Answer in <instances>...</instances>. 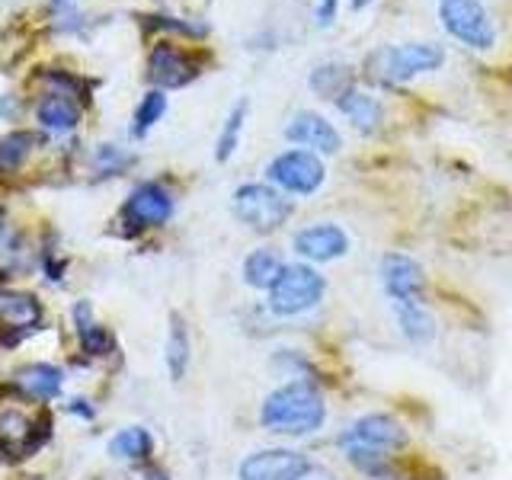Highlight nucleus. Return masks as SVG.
<instances>
[{
	"instance_id": "nucleus-1",
	"label": "nucleus",
	"mask_w": 512,
	"mask_h": 480,
	"mask_svg": "<svg viewBox=\"0 0 512 480\" xmlns=\"http://www.w3.org/2000/svg\"><path fill=\"white\" fill-rule=\"evenodd\" d=\"M407 445V429L388 413H365L349 429H343V455L368 477L384 480L391 474V458Z\"/></svg>"
},
{
	"instance_id": "nucleus-2",
	"label": "nucleus",
	"mask_w": 512,
	"mask_h": 480,
	"mask_svg": "<svg viewBox=\"0 0 512 480\" xmlns=\"http://www.w3.org/2000/svg\"><path fill=\"white\" fill-rule=\"evenodd\" d=\"M324 420H327L324 394L317 391V384L304 378L282 384L260 407V423L272 436H288V439L311 436V432L324 426Z\"/></svg>"
},
{
	"instance_id": "nucleus-3",
	"label": "nucleus",
	"mask_w": 512,
	"mask_h": 480,
	"mask_svg": "<svg viewBox=\"0 0 512 480\" xmlns=\"http://www.w3.org/2000/svg\"><path fill=\"white\" fill-rule=\"evenodd\" d=\"M269 295V311L279 314V317H298V314H308L314 311L320 301L327 295V279L308 263H288L282 266V272L276 276L266 288Z\"/></svg>"
},
{
	"instance_id": "nucleus-4",
	"label": "nucleus",
	"mask_w": 512,
	"mask_h": 480,
	"mask_svg": "<svg viewBox=\"0 0 512 480\" xmlns=\"http://www.w3.org/2000/svg\"><path fill=\"white\" fill-rule=\"evenodd\" d=\"M445 61V48L432 42H410V45H391L381 48L368 58V71L381 84H407L416 74L436 71Z\"/></svg>"
},
{
	"instance_id": "nucleus-5",
	"label": "nucleus",
	"mask_w": 512,
	"mask_h": 480,
	"mask_svg": "<svg viewBox=\"0 0 512 480\" xmlns=\"http://www.w3.org/2000/svg\"><path fill=\"white\" fill-rule=\"evenodd\" d=\"M292 212H295L292 199H285V192H279L276 186L244 183L234 192V215L244 221L247 228L260 231V234L279 231L282 224L292 218Z\"/></svg>"
},
{
	"instance_id": "nucleus-6",
	"label": "nucleus",
	"mask_w": 512,
	"mask_h": 480,
	"mask_svg": "<svg viewBox=\"0 0 512 480\" xmlns=\"http://www.w3.org/2000/svg\"><path fill=\"white\" fill-rule=\"evenodd\" d=\"M439 16H442V26L448 29V36L458 39L461 45L474 48V52L493 48L496 29L480 0H442Z\"/></svg>"
},
{
	"instance_id": "nucleus-7",
	"label": "nucleus",
	"mask_w": 512,
	"mask_h": 480,
	"mask_svg": "<svg viewBox=\"0 0 512 480\" xmlns=\"http://www.w3.org/2000/svg\"><path fill=\"white\" fill-rule=\"evenodd\" d=\"M266 176L279 186V192H292V196H314V192L324 186L327 180V167L317 154L295 148L279 154L272 164L266 167Z\"/></svg>"
},
{
	"instance_id": "nucleus-8",
	"label": "nucleus",
	"mask_w": 512,
	"mask_h": 480,
	"mask_svg": "<svg viewBox=\"0 0 512 480\" xmlns=\"http://www.w3.org/2000/svg\"><path fill=\"white\" fill-rule=\"evenodd\" d=\"M381 288L391 304H426V272L407 253L381 256Z\"/></svg>"
},
{
	"instance_id": "nucleus-9",
	"label": "nucleus",
	"mask_w": 512,
	"mask_h": 480,
	"mask_svg": "<svg viewBox=\"0 0 512 480\" xmlns=\"http://www.w3.org/2000/svg\"><path fill=\"white\" fill-rule=\"evenodd\" d=\"M173 192L160 183H141L128 192V199L122 205V224H128V231H148L160 228L173 218Z\"/></svg>"
},
{
	"instance_id": "nucleus-10",
	"label": "nucleus",
	"mask_w": 512,
	"mask_h": 480,
	"mask_svg": "<svg viewBox=\"0 0 512 480\" xmlns=\"http://www.w3.org/2000/svg\"><path fill=\"white\" fill-rule=\"evenodd\" d=\"M308 468V455L295 452V448H263L240 461L237 480H301Z\"/></svg>"
},
{
	"instance_id": "nucleus-11",
	"label": "nucleus",
	"mask_w": 512,
	"mask_h": 480,
	"mask_svg": "<svg viewBox=\"0 0 512 480\" xmlns=\"http://www.w3.org/2000/svg\"><path fill=\"white\" fill-rule=\"evenodd\" d=\"M148 77L151 84H157L160 90H176V87H186L192 80L199 77V61L192 58L183 48H176L170 42H160L151 48V58H148Z\"/></svg>"
},
{
	"instance_id": "nucleus-12",
	"label": "nucleus",
	"mask_w": 512,
	"mask_h": 480,
	"mask_svg": "<svg viewBox=\"0 0 512 480\" xmlns=\"http://www.w3.org/2000/svg\"><path fill=\"white\" fill-rule=\"evenodd\" d=\"M295 250L298 256H304V260H311V263H333L349 253V234L340 224L320 221L295 234Z\"/></svg>"
},
{
	"instance_id": "nucleus-13",
	"label": "nucleus",
	"mask_w": 512,
	"mask_h": 480,
	"mask_svg": "<svg viewBox=\"0 0 512 480\" xmlns=\"http://www.w3.org/2000/svg\"><path fill=\"white\" fill-rule=\"evenodd\" d=\"M285 138L311 154H336L343 148V138L333 128V122L317 116V112H298V116H292V122L285 128Z\"/></svg>"
},
{
	"instance_id": "nucleus-14",
	"label": "nucleus",
	"mask_w": 512,
	"mask_h": 480,
	"mask_svg": "<svg viewBox=\"0 0 512 480\" xmlns=\"http://www.w3.org/2000/svg\"><path fill=\"white\" fill-rule=\"evenodd\" d=\"M42 324V304L29 292L16 288H0V330H7V340H20L23 333H32Z\"/></svg>"
},
{
	"instance_id": "nucleus-15",
	"label": "nucleus",
	"mask_w": 512,
	"mask_h": 480,
	"mask_svg": "<svg viewBox=\"0 0 512 480\" xmlns=\"http://www.w3.org/2000/svg\"><path fill=\"white\" fill-rule=\"evenodd\" d=\"M45 442L42 420L32 416L20 407H7L0 413V448L10 455H29Z\"/></svg>"
},
{
	"instance_id": "nucleus-16",
	"label": "nucleus",
	"mask_w": 512,
	"mask_h": 480,
	"mask_svg": "<svg viewBox=\"0 0 512 480\" xmlns=\"http://www.w3.org/2000/svg\"><path fill=\"white\" fill-rule=\"evenodd\" d=\"M13 384L26 397L42 400V404H45V400H55L61 394L64 375H61V368L48 365V362H32V365H23L20 372L13 375Z\"/></svg>"
},
{
	"instance_id": "nucleus-17",
	"label": "nucleus",
	"mask_w": 512,
	"mask_h": 480,
	"mask_svg": "<svg viewBox=\"0 0 512 480\" xmlns=\"http://www.w3.org/2000/svg\"><path fill=\"white\" fill-rule=\"evenodd\" d=\"M36 119H39V125L45 128V132L68 135L80 122V103L71 100V96H64V93H48L36 106Z\"/></svg>"
},
{
	"instance_id": "nucleus-18",
	"label": "nucleus",
	"mask_w": 512,
	"mask_h": 480,
	"mask_svg": "<svg viewBox=\"0 0 512 480\" xmlns=\"http://www.w3.org/2000/svg\"><path fill=\"white\" fill-rule=\"evenodd\" d=\"M343 116L359 128L362 135H372L381 128L384 122V106L375 100L372 93H362V90H346L340 100H336Z\"/></svg>"
},
{
	"instance_id": "nucleus-19",
	"label": "nucleus",
	"mask_w": 512,
	"mask_h": 480,
	"mask_svg": "<svg viewBox=\"0 0 512 480\" xmlns=\"http://www.w3.org/2000/svg\"><path fill=\"white\" fill-rule=\"evenodd\" d=\"M71 317H74V330H77V340L84 346V352H90V356H109L116 340H112V333L106 327L96 324L90 301H77Z\"/></svg>"
},
{
	"instance_id": "nucleus-20",
	"label": "nucleus",
	"mask_w": 512,
	"mask_h": 480,
	"mask_svg": "<svg viewBox=\"0 0 512 480\" xmlns=\"http://www.w3.org/2000/svg\"><path fill=\"white\" fill-rule=\"evenodd\" d=\"M167 372L173 381H183L192 362V340H189V327L180 314H170L167 320Z\"/></svg>"
},
{
	"instance_id": "nucleus-21",
	"label": "nucleus",
	"mask_w": 512,
	"mask_h": 480,
	"mask_svg": "<svg viewBox=\"0 0 512 480\" xmlns=\"http://www.w3.org/2000/svg\"><path fill=\"white\" fill-rule=\"evenodd\" d=\"M154 452V436L144 426H125L109 439V455L116 461H148Z\"/></svg>"
},
{
	"instance_id": "nucleus-22",
	"label": "nucleus",
	"mask_w": 512,
	"mask_h": 480,
	"mask_svg": "<svg viewBox=\"0 0 512 480\" xmlns=\"http://www.w3.org/2000/svg\"><path fill=\"white\" fill-rule=\"evenodd\" d=\"M400 333L407 336L410 343H429L436 336V317L429 314L426 304H394Z\"/></svg>"
},
{
	"instance_id": "nucleus-23",
	"label": "nucleus",
	"mask_w": 512,
	"mask_h": 480,
	"mask_svg": "<svg viewBox=\"0 0 512 480\" xmlns=\"http://www.w3.org/2000/svg\"><path fill=\"white\" fill-rule=\"evenodd\" d=\"M282 256L276 250H269V247H260V250H253L247 260H244V282L250 288H260V292H266V288L276 282V276L282 272Z\"/></svg>"
},
{
	"instance_id": "nucleus-24",
	"label": "nucleus",
	"mask_w": 512,
	"mask_h": 480,
	"mask_svg": "<svg viewBox=\"0 0 512 480\" xmlns=\"http://www.w3.org/2000/svg\"><path fill=\"white\" fill-rule=\"evenodd\" d=\"M247 116H250V103L247 100L234 103V109L228 112V119H224V125H221L218 144H215V160H218V164H228V160L234 157L237 144H240V135H244Z\"/></svg>"
},
{
	"instance_id": "nucleus-25",
	"label": "nucleus",
	"mask_w": 512,
	"mask_h": 480,
	"mask_svg": "<svg viewBox=\"0 0 512 480\" xmlns=\"http://www.w3.org/2000/svg\"><path fill=\"white\" fill-rule=\"evenodd\" d=\"M349 84H352V71H349V64H340V61L320 64L311 74V90L317 96H327V100H340L349 90Z\"/></svg>"
},
{
	"instance_id": "nucleus-26",
	"label": "nucleus",
	"mask_w": 512,
	"mask_h": 480,
	"mask_svg": "<svg viewBox=\"0 0 512 480\" xmlns=\"http://www.w3.org/2000/svg\"><path fill=\"white\" fill-rule=\"evenodd\" d=\"M167 112V96L164 90H148L141 96V103L135 109V119H132V138H144L151 132V128L164 119Z\"/></svg>"
},
{
	"instance_id": "nucleus-27",
	"label": "nucleus",
	"mask_w": 512,
	"mask_h": 480,
	"mask_svg": "<svg viewBox=\"0 0 512 480\" xmlns=\"http://www.w3.org/2000/svg\"><path fill=\"white\" fill-rule=\"evenodd\" d=\"M36 148H39V135L32 132H16L0 138V170H20Z\"/></svg>"
},
{
	"instance_id": "nucleus-28",
	"label": "nucleus",
	"mask_w": 512,
	"mask_h": 480,
	"mask_svg": "<svg viewBox=\"0 0 512 480\" xmlns=\"http://www.w3.org/2000/svg\"><path fill=\"white\" fill-rule=\"evenodd\" d=\"M132 154H125L116 144H100V148L93 151V167L100 176H116L122 173L125 167H132Z\"/></svg>"
},
{
	"instance_id": "nucleus-29",
	"label": "nucleus",
	"mask_w": 512,
	"mask_h": 480,
	"mask_svg": "<svg viewBox=\"0 0 512 480\" xmlns=\"http://www.w3.org/2000/svg\"><path fill=\"white\" fill-rule=\"evenodd\" d=\"M45 80L58 87L55 93H64V96H71V100H80V103L90 100V84L84 77H74L71 71H45Z\"/></svg>"
},
{
	"instance_id": "nucleus-30",
	"label": "nucleus",
	"mask_w": 512,
	"mask_h": 480,
	"mask_svg": "<svg viewBox=\"0 0 512 480\" xmlns=\"http://www.w3.org/2000/svg\"><path fill=\"white\" fill-rule=\"evenodd\" d=\"M144 29H164V32H180V36H205V26H189L176 16H144Z\"/></svg>"
},
{
	"instance_id": "nucleus-31",
	"label": "nucleus",
	"mask_w": 512,
	"mask_h": 480,
	"mask_svg": "<svg viewBox=\"0 0 512 480\" xmlns=\"http://www.w3.org/2000/svg\"><path fill=\"white\" fill-rule=\"evenodd\" d=\"M13 256H16V237L10 231V224L0 218V263L13 260Z\"/></svg>"
},
{
	"instance_id": "nucleus-32",
	"label": "nucleus",
	"mask_w": 512,
	"mask_h": 480,
	"mask_svg": "<svg viewBox=\"0 0 512 480\" xmlns=\"http://www.w3.org/2000/svg\"><path fill=\"white\" fill-rule=\"evenodd\" d=\"M314 16H317V26H324V29H327V26L336 20V0H317Z\"/></svg>"
},
{
	"instance_id": "nucleus-33",
	"label": "nucleus",
	"mask_w": 512,
	"mask_h": 480,
	"mask_svg": "<svg viewBox=\"0 0 512 480\" xmlns=\"http://www.w3.org/2000/svg\"><path fill=\"white\" fill-rule=\"evenodd\" d=\"M68 413L84 416V420H93V416H96V407L87 404V400H71V404H68Z\"/></svg>"
},
{
	"instance_id": "nucleus-34",
	"label": "nucleus",
	"mask_w": 512,
	"mask_h": 480,
	"mask_svg": "<svg viewBox=\"0 0 512 480\" xmlns=\"http://www.w3.org/2000/svg\"><path fill=\"white\" fill-rule=\"evenodd\" d=\"M16 112H20V106H16L10 96H0V119H10Z\"/></svg>"
},
{
	"instance_id": "nucleus-35",
	"label": "nucleus",
	"mask_w": 512,
	"mask_h": 480,
	"mask_svg": "<svg viewBox=\"0 0 512 480\" xmlns=\"http://www.w3.org/2000/svg\"><path fill=\"white\" fill-rule=\"evenodd\" d=\"M301 480H336L327 468H317V464H311V468H308V474H304Z\"/></svg>"
},
{
	"instance_id": "nucleus-36",
	"label": "nucleus",
	"mask_w": 512,
	"mask_h": 480,
	"mask_svg": "<svg viewBox=\"0 0 512 480\" xmlns=\"http://www.w3.org/2000/svg\"><path fill=\"white\" fill-rule=\"evenodd\" d=\"M141 480H170V474L164 468H144L141 471Z\"/></svg>"
},
{
	"instance_id": "nucleus-37",
	"label": "nucleus",
	"mask_w": 512,
	"mask_h": 480,
	"mask_svg": "<svg viewBox=\"0 0 512 480\" xmlns=\"http://www.w3.org/2000/svg\"><path fill=\"white\" fill-rule=\"evenodd\" d=\"M368 4H372V0H352V7H356V10H365Z\"/></svg>"
},
{
	"instance_id": "nucleus-38",
	"label": "nucleus",
	"mask_w": 512,
	"mask_h": 480,
	"mask_svg": "<svg viewBox=\"0 0 512 480\" xmlns=\"http://www.w3.org/2000/svg\"><path fill=\"white\" fill-rule=\"evenodd\" d=\"M55 4H64V0H55Z\"/></svg>"
}]
</instances>
